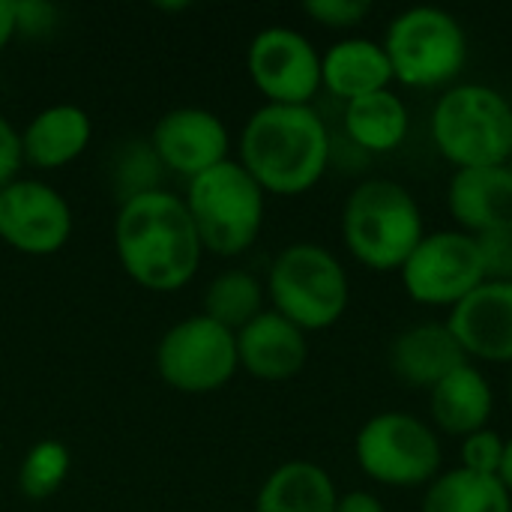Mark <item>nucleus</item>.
<instances>
[{
    "label": "nucleus",
    "mask_w": 512,
    "mask_h": 512,
    "mask_svg": "<svg viewBox=\"0 0 512 512\" xmlns=\"http://www.w3.org/2000/svg\"><path fill=\"white\" fill-rule=\"evenodd\" d=\"M114 252L123 273L153 294L186 288L204 258L183 195L162 186L120 201L114 216Z\"/></svg>",
    "instance_id": "obj_1"
},
{
    "label": "nucleus",
    "mask_w": 512,
    "mask_h": 512,
    "mask_svg": "<svg viewBox=\"0 0 512 512\" xmlns=\"http://www.w3.org/2000/svg\"><path fill=\"white\" fill-rule=\"evenodd\" d=\"M333 141L312 105H261L240 132V165L279 198L306 195L330 168Z\"/></svg>",
    "instance_id": "obj_2"
},
{
    "label": "nucleus",
    "mask_w": 512,
    "mask_h": 512,
    "mask_svg": "<svg viewBox=\"0 0 512 512\" xmlns=\"http://www.w3.org/2000/svg\"><path fill=\"white\" fill-rule=\"evenodd\" d=\"M426 222L417 198L396 180H363L342 207V240L351 258L375 273H399Z\"/></svg>",
    "instance_id": "obj_3"
},
{
    "label": "nucleus",
    "mask_w": 512,
    "mask_h": 512,
    "mask_svg": "<svg viewBox=\"0 0 512 512\" xmlns=\"http://www.w3.org/2000/svg\"><path fill=\"white\" fill-rule=\"evenodd\" d=\"M435 150L465 168L507 165L512 156V102L489 84H453L447 87L429 117Z\"/></svg>",
    "instance_id": "obj_4"
},
{
    "label": "nucleus",
    "mask_w": 512,
    "mask_h": 512,
    "mask_svg": "<svg viewBox=\"0 0 512 512\" xmlns=\"http://www.w3.org/2000/svg\"><path fill=\"white\" fill-rule=\"evenodd\" d=\"M183 201L201 246L210 255L237 258L261 237L267 219V192L237 159H225L222 165L189 180Z\"/></svg>",
    "instance_id": "obj_5"
},
{
    "label": "nucleus",
    "mask_w": 512,
    "mask_h": 512,
    "mask_svg": "<svg viewBox=\"0 0 512 512\" xmlns=\"http://www.w3.org/2000/svg\"><path fill=\"white\" fill-rule=\"evenodd\" d=\"M270 309L297 324L303 333L330 330L342 321L351 303L345 264L318 243L285 246L264 282Z\"/></svg>",
    "instance_id": "obj_6"
},
{
    "label": "nucleus",
    "mask_w": 512,
    "mask_h": 512,
    "mask_svg": "<svg viewBox=\"0 0 512 512\" xmlns=\"http://www.w3.org/2000/svg\"><path fill=\"white\" fill-rule=\"evenodd\" d=\"M393 81L417 90L453 87L468 66V33L441 6H411L399 12L381 39Z\"/></svg>",
    "instance_id": "obj_7"
},
{
    "label": "nucleus",
    "mask_w": 512,
    "mask_h": 512,
    "mask_svg": "<svg viewBox=\"0 0 512 512\" xmlns=\"http://www.w3.org/2000/svg\"><path fill=\"white\" fill-rule=\"evenodd\" d=\"M354 459L378 486L426 489L441 474L444 450L432 423L405 411H381L360 426Z\"/></svg>",
    "instance_id": "obj_8"
},
{
    "label": "nucleus",
    "mask_w": 512,
    "mask_h": 512,
    "mask_svg": "<svg viewBox=\"0 0 512 512\" xmlns=\"http://www.w3.org/2000/svg\"><path fill=\"white\" fill-rule=\"evenodd\" d=\"M156 372L165 387L186 396H207L240 372L237 333L213 318L192 315L168 327L156 345Z\"/></svg>",
    "instance_id": "obj_9"
},
{
    "label": "nucleus",
    "mask_w": 512,
    "mask_h": 512,
    "mask_svg": "<svg viewBox=\"0 0 512 512\" xmlns=\"http://www.w3.org/2000/svg\"><path fill=\"white\" fill-rule=\"evenodd\" d=\"M405 294L432 309H453L486 282L477 237L450 228L426 234L399 270Z\"/></svg>",
    "instance_id": "obj_10"
},
{
    "label": "nucleus",
    "mask_w": 512,
    "mask_h": 512,
    "mask_svg": "<svg viewBox=\"0 0 512 512\" xmlns=\"http://www.w3.org/2000/svg\"><path fill=\"white\" fill-rule=\"evenodd\" d=\"M246 69L267 105H312L321 93V51L294 27H264L255 33Z\"/></svg>",
    "instance_id": "obj_11"
},
{
    "label": "nucleus",
    "mask_w": 512,
    "mask_h": 512,
    "mask_svg": "<svg viewBox=\"0 0 512 512\" xmlns=\"http://www.w3.org/2000/svg\"><path fill=\"white\" fill-rule=\"evenodd\" d=\"M75 231L72 204L51 183L18 177L0 189V243L9 249L45 258L60 252Z\"/></svg>",
    "instance_id": "obj_12"
},
{
    "label": "nucleus",
    "mask_w": 512,
    "mask_h": 512,
    "mask_svg": "<svg viewBox=\"0 0 512 512\" xmlns=\"http://www.w3.org/2000/svg\"><path fill=\"white\" fill-rule=\"evenodd\" d=\"M150 147L165 171L183 177L186 183L198 174L222 165L231 150V132L225 120L198 105H183L165 111L150 132Z\"/></svg>",
    "instance_id": "obj_13"
},
{
    "label": "nucleus",
    "mask_w": 512,
    "mask_h": 512,
    "mask_svg": "<svg viewBox=\"0 0 512 512\" xmlns=\"http://www.w3.org/2000/svg\"><path fill=\"white\" fill-rule=\"evenodd\" d=\"M468 360L512 366V282H483L447 315Z\"/></svg>",
    "instance_id": "obj_14"
},
{
    "label": "nucleus",
    "mask_w": 512,
    "mask_h": 512,
    "mask_svg": "<svg viewBox=\"0 0 512 512\" xmlns=\"http://www.w3.org/2000/svg\"><path fill=\"white\" fill-rule=\"evenodd\" d=\"M447 210L456 228L471 237L512 234L510 165L456 171L447 186Z\"/></svg>",
    "instance_id": "obj_15"
},
{
    "label": "nucleus",
    "mask_w": 512,
    "mask_h": 512,
    "mask_svg": "<svg viewBox=\"0 0 512 512\" xmlns=\"http://www.w3.org/2000/svg\"><path fill=\"white\" fill-rule=\"evenodd\" d=\"M240 369L264 384H285L306 369L309 339L306 333L273 309H264L237 333Z\"/></svg>",
    "instance_id": "obj_16"
},
{
    "label": "nucleus",
    "mask_w": 512,
    "mask_h": 512,
    "mask_svg": "<svg viewBox=\"0 0 512 512\" xmlns=\"http://www.w3.org/2000/svg\"><path fill=\"white\" fill-rule=\"evenodd\" d=\"M390 372L411 390H432L450 372L471 363L447 321H423L402 330L387 354Z\"/></svg>",
    "instance_id": "obj_17"
},
{
    "label": "nucleus",
    "mask_w": 512,
    "mask_h": 512,
    "mask_svg": "<svg viewBox=\"0 0 512 512\" xmlns=\"http://www.w3.org/2000/svg\"><path fill=\"white\" fill-rule=\"evenodd\" d=\"M93 138V120L72 102H57L36 111L21 129L24 162L39 171H60L72 165Z\"/></svg>",
    "instance_id": "obj_18"
},
{
    "label": "nucleus",
    "mask_w": 512,
    "mask_h": 512,
    "mask_svg": "<svg viewBox=\"0 0 512 512\" xmlns=\"http://www.w3.org/2000/svg\"><path fill=\"white\" fill-rule=\"evenodd\" d=\"M492 411H495L492 384L474 363L459 366L429 390V414H432V429L438 435H450L462 441L474 432H483L489 429Z\"/></svg>",
    "instance_id": "obj_19"
},
{
    "label": "nucleus",
    "mask_w": 512,
    "mask_h": 512,
    "mask_svg": "<svg viewBox=\"0 0 512 512\" xmlns=\"http://www.w3.org/2000/svg\"><path fill=\"white\" fill-rule=\"evenodd\" d=\"M393 84V69L381 42L366 36H348L333 42L321 54V87L342 99L345 105L387 90Z\"/></svg>",
    "instance_id": "obj_20"
},
{
    "label": "nucleus",
    "mask_w": 512,
    "mask_h": 512,
    "mask_svg": "<svg viewBox=\"0 0 512 512\" xmlns=\"http://www.w3.org/2000/svg\"><path fill=\"white\" fill-rule=\"evenodd\" d=\"M333 477L306 459H294L267 474L255 495V512H336Z\"/></svg>",
    "instance_id": "obj_21"
},
{
    "label": "nucleus",
    "mask_w": 512,
    "mask_h": 512,
    "mask_svg": "<svg viewBox=\"0 0 512 512\" xmlns=\"http://www.w3.org/2000/svg\"><path fill=\"white\" fill-rule=\"evenodd\" d=\"M342 120H345V132H348L351 144L366 153L399 150L411 129L408 105L390 87L348 102Z\"/></svg>",
    "instance_id": "obj_22"
},
{
    "label": "nucleus",
    "mask_w": 512,
    "mask_h": 512,
    "mask_svg": "<svg viewBox=\"0 0 512 512\" xmlns=\"http://www.w3.org/2000/svg\"><path fill=\"white\" fill-rule=\"evenodd\" d=\"M420 512H512V495L498 477L453 468L426 486Z\"/></svg>",
    "instance_id": "obj_23"
},
{
    "label": "nucleus",
    "mask_w": 512,
    "mask_h": 512,
    "mask_svg": "<svg viewBox=\"0 0 512 512\" xmlns=\"http://www.w3.org/2000/svg\"><path fill=\"white\" fill-rule=\"evenodd\" d=\"M264 303H267L264 282L240 267L222 270L204 288V315L228 327L231 333H240L249 321H255L267 309Z\"/></svg>",
    "instance_id": "obj_24"
},
{
    "label": "nucleus",
    "mask_w": 512,
    "mask_h": 512,
    "mask_svg": "<svg viewBox=\"0 0 512 512\" xmlns=\"http://www.w3.org/2000/svg\"><path fill=\"white\" fill-rule=\"evenodd\" d=\"M72 471V453L60 441H39L27 450L18 468V489L30 501H48L60 492Z\"/></svg>",
    "instance_id": "obj_25"
},
{
    "label": "nucleus",
    "mask_w": 512,
    "mask_h": 512,
    "mask_svg": "<svg viewBox=\"0 0 512 512\" xmlns=\"http://www.w3.org/2000/svg\"><path fill=\"white\" fill-rule=\"evenodd\" d=\"M162 162L156 159L150 141H135L129 150H123L120 162H117V189L123 192V198H132V195H141V192H150V189H159V177H162ZM120 198V201H123Z\"/></svg>",
    "instance_id": "obj_26"
},
{
    "label": "nucleus",
    "mask_w": 512,
    "mask_h": 512,
    "mask_svg": "<svg viewBox=\"0 0 512 512\" xmlns=\"http://www.w3.org/2000/svg\"><path fill=\"white\" fill-rule=\"evenodd\" d=\"M303 12L327 30H354L372 15L369 0H306Z\"/></svg>",
    "instance_id": "obj_27"
},
{
    "label": "nucleus",
    "mask_w": 512,
    "mask_h": 512,
    "mask_svg": "<svg viewBox=\"0 0 512 512\" xmlns=\"http://www.w3.org/2000/svg\"><path fill=\"white\" fill-rule=\"evenodd\" d=\"M504 444H507V438H501L495 429H483V432L462 438V465L459 468H465L471 474L498 477V468L504 459Z\"/></svg>",
    "instance_id": "obj_28"
},
{
    "label": "nucleus",
    "mask_w": 512,
    "mask_h": 512,
    "mask_svg": "<svg viewBox=\"0 0 512 512\" xmlns=\"http://www.w3.org/2000/svg\"><path fill=\"white\" fill-rule=\"evenodd\" d=\"M486 282H512V234L477 237Z\"/></svg>",
    "instance_id": "obj_29"
},
{
    "label": "nucleus",
    "mask_w": 512,
    "mask_h": 512,
    "mask_svg": "<svg viewBox=\"0 0 512 512\" xmlns=\"http://www.w3.org/2000/svg\"><path fill=\"white\" fill-rule=\"evenodd\" d=\"M21 168H24L21 132L0 114V189H6L12 180L21 177Z\"/></svg>",
    "instance_id": "obj_30"
},
{
    "label": "nucleus",
    "mask_w": 512,
    "mask_h": 512,
    "mask_svg": "<svg viewBox=\"0 0 512 512\" xmlns=\"http://www.w3.org/2000/svg\"><path fill=\"white\" fill-rule=\"evenodd\" d=\"M15 15H18V33L24 36H45L54 24V6L39 0L15 3Z\"/></svg>",
    "instance_id": "obj_31"
},
{
    "label": "nucleus",
    "mask_w": 512,
    "mask_h": 512,
    "mask_svg": "<svg viewBox=\"0 0 512 512\" xmlns=\"http://www.w3.org/2000/svg\"><path fill=\"white\" fill-rule=\"evenodd\" d=\"M336 512H387L384 510V501L366 489H354V492H345L339 495L336 501Z\"/></svg>",
    "instance_id": "obj_32"
},
{
    "label": "nucleus",
    "mask_w": 512,
    "mask_h": 512,
    "mask_svg": "<svg viewBox=\"0 0 512 512\" xmlns=\"http://www.w3.org/2000/svg\"><path fill=\"white\" fill-rule=\"evenodd\" d=\"M18 36V15L12 0H0V51Z\"/></svg>",
    "instance_id": "obj_33"
},
{
    "label": "nucleus",
    "mask_w": 512,
    "mask_h": 512,
    "mask_svg": "<svg viewBox=\"0 0 512 512\" xmlns=\"http://www.w3.org/2000/svg\"><path fill=\"white\" fill-rule=\"evenodd\" d=\"M498 480L512 495V438H507V444H504V459H501V468H498Z\"/></svg>",
    "instance_id": "obj_34"
},
{
    "label": "nucleus",
    "mask_w": 512,
    "mask_h": 512,
    "mask_svg": "<svg viewBox=\"0 0 512 512\" xmlns=\"http://www.w3.org/2000/svg\"><path fill=\"white\" fill-rule=\"evenodd\" d=\"M510 405H512V372H510Z\"/></svg>",
    "instance_id": "obj_35"
},
{
    "label": "nucleus",
    "mask_w": 512,
    "mask_h": 512,
    "mask_svg": "<svg viewBox=\"0 0 512 512\" xmlns=\"http://www.w3.org/2000/svg\"><path fill=\"white\" fill-rule=\"evenodd\" d=\"M507 165H510V171H512V156H510V162H507Z\"/></svg>",
    "instance_id": "obj_36"
}]
</instances>
